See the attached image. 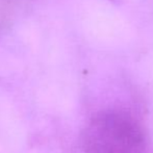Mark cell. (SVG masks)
Instances as JSON below:
<instances>
[{
  "label": "cell",
  "instance_id": "1",
  "mask_svg": "<svg viewBox=\"0 0 153 153\" xmlns=\"http://www.w3.org/2000/svg\"><path fill=\"white\" fill-rule=\"evenodd\" d=\"M83 153H151L149 137L137 116L109 108L90 120L82 135Z\"/></svg>",
  "mask_w": 153,
  "mask_h": 153
},
{
  "label": "cell",
  "instance_id": "2",
  "mask_svg": "<svg viewBox=\"0 0 153 153\" xmlns=\"http://www.w3.org/2000/svg\"><path fill=\"white\" fill-rule=\"evenodd\" d=\"M13 0H0V28L7 23L12 13Z\"/></svg>",
  "mask_w": 153,
  "mask_h": 153
}]
</instances>
